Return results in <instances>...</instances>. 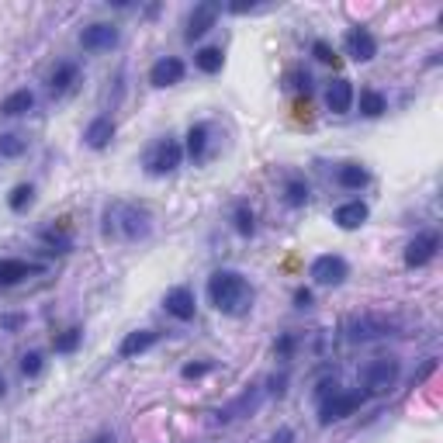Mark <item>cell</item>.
Instances as JSON below:
<instances>
[{"label": "cell", "instance_id": "1", "mask_svg": "<svg viewBox=\"0 0 443 443\" xmlns=\"http://www.w3.org/2000/svg\"><path fill=\"white\" fill-rule=\"evenodd\" d=\"M208 298L222 315H246L253 305V287L236 270H218L208 277Z\"/></svg>", "mask_w": 443, "mask_h": 443}, {"label": "cell", "instance_id": "2", "mask_svg": "<svg viewBox=\"0 0 443 443\" xmlns=\"http://www.w3.org/2000/svg\"><path fill=\"white\" fill-rule=\"evenodd\" d=\"M107 232H121L125 239L149 236V211L139 204H114L107 208Z\"/></svg>", "mask_w": 443, "mask_h": 443}, {"label": "cell", "instance_id": "3", "mask_svg": "<svg viewBox=\"0 0 443 443\" xmlns=\"http://www.w3.org/2000/svg\"><path fill=\"white\" fill-rule=\"evenodd\" d=\"M398 374H402V363H398L395 356H377V360H370V363L363 367V388H367V395H388V391L395 388Z\"/></svg>", "mask_w": 443, "mask_h": 443}, {"label": "cell", "instance_id": "4", "mask_svg": "<svg viewBox=\"0 0 443 443\" xmlns=\"http://www.w3.org/2000/svg\"><path fill=\"white\" fill-rule=\"evenodd\" d=\"M363 402H367V391H333V395L322 398V405H319V423L329 426V423H336V419H347V416H354Z\"/></svg>", "mask_w": 443, "mask_h": 443}, {"label": "cell", "instance_id": "5", "mask_svg": "<svg viewBox=\"0 0 443 443\" xmlns=\"http://www.w3.org/2000/svg\"><path fill=\"white\" fill-rule=\"evenodd\" d=\"M180 160H183V149H180L177 139H160L149 153H146V170L153 174V177H163V174H174L180 167Z\"/></svg>", "mask_w": 443, "mask_h": 443}, {"label": "cell", "instance_id": "6", "mask_svg": "<svg viewBox=\"0 0 443 443\" xmlns=\"http://www.w3.org/2000/svg\"><path fill=\"white\" fill-rule=\"evenodd\" d=\"M391 329H395V322H391V319H384V315H370V312H363V315H354V319L347 322V336H350L354 343L381 340V336H388Z\"/></svg>", "mask_w": 443, "mask_h": 443}, {"label": "cell", "instance_id": "7", "mask_svg": "<svg viewBox=\"0 0 443 443\" xmlns=\"http://www.w3.org/2000/svg\"><path fill=\"white\" fill-rule=\"evenodd\" d=\"M80 45H84L87 52H107V49L118 45V28L97 21V24H90V28L80 31Z\"/></svg>", "mask_w": 443, "mask_h": 443}, {"label": "cell", "instance_id": "8", "mask_svg": "<svg viewBox=\"0 0 443 443\" xmlns=\"http://www.w3.org/2000/svg\"><path fill=\"white\" fill-rule=\"evenodd\" d=\"M347 273H350V266H347L343 257H336V253H326V257H319V260L312 264L315 284H343Z\"/></svg>", "mask_w": 443, "mask_h": 443}, {"label": "cell", "instance_id": "9", "mask_svg": "<svg viewBox=\"0 0 443 443\" xmlns=\"http://www.w3.org/2000/svg\"><path fill=\"white\" fill-rule=\"evenodd\" d=\"M180 80H183V63H180L177 56H163V59H156L153 70H149V84H153V87H174Z\"/></svg>", "mask_w": 443, "mask_h": 443}, {"label": "cell", "instance_id": "10", "mask_svg": "<svg viewBox=\"0 0 443 443\" xmlns=\"http://www.w3.org/2000/svg\"><path fill=\"white\" fill-rule=\"evenodd\" d=\"M437 246H440L437 232H423V236H416V239L409 243V250H405V264L409 266H426L433 257H437Z\"/></svg>", "mask_w": 443, "mask_h": 443}, {"label": "cell", "instance_id": "11", "mask_svg": "<svg viewBox=\"0 0 443 443\" xmlns=\"http://www.w3.org/2000/svg\"><path fill=\"white\" fill-rule=\"evenodd\" d=\"M215 17H218V3L215 0H204V3H197L194 7V14H190V21H187V42H194V38H201L211 24H215Z\"/></svg>", "mask_w": 443, "mask_h": 443}, {"label": "cell", "instance_id": "12", "mask_svg": "<svg viewBox=\"0 0 443 443\" xmlns=\"http://www.w3.org/2000/svg\"><path fill=\"white\" fill-rule=\"evenodd\" d=\"M347 49H350V56L356 63H367V59L377 56V42H374V35L367 28H350L347 31Z\"/></svg>", "mask_w": 443, "mask_h": 443}, {"label": "cell", "instance_id": "13", "mask_svg": "<svg viewBox=\"0 0 443 443\" xmlns=\"http://www.w3.org/2000/svg\"><path fill=\"white\" fill-rule=\"evenodd\" d=\"M163 305H167V312L180 319V322H187V319H194V291L190 287H174V291H167V298H163Z\"/></svg>", "mask_w": 443, "mask_h": 443}, {"label": "cell", "instance_id": "14", "mask_svg": "<svg viewBox=\"0 0 443 443\" xmlns=\"http://www.w3.org/2000/svg\"><path fill=\"white\" fill-rule=\"evenodd\" d=\"M367 204L363 201H347V204H340L336 211H333V222L340 225V229H360L363 222H367Z\"/></svg>", "mask_w": 443, "mask_h": 443}, {"label": "cell", "instance_id": "15", "mask_svg": "<svg viewBox=\"0 0 443 443\" xmlns=\"http://www.w3.org/2000/svg\"><path fill=\"white\" fill-rule=\"evenodd\" d=\"M111 139H114V121H111V118H104V114H100V118H93V121L87 125V132H84V142H87L90 149H104Z\"/></svg>", "mask_w": 443, "mask_h": 443}, {"label": "cell", "instance_id": "16", "mask_svg": "<svg viewBox=\"0 0 443 443\" xmlns=\"http://www.w3.org/2000/svg\"><path fill=\"white\" fill-rule=\"evenodd\" d=\"M42 266L38 264H28V260H0V287H10L31 273H38Z\"/></svg>", "mask_w": 443, "mask_h": 443}, {"label": "cell", "instance_id": "17", "mask_svg": "<svg viewBox=\"0 0 443 443\" xmlns=\"http://www.w3.org/2000/svg\"><path fill=\"white\" fill-rule=\"evenodd\" d=\"M156 340H160V333H153V329H139V333H128V336L121 340L118 354H121V356H139V354H146V350H149Z\"/></svg>", "mask_w": 443, "mask_h": 443}, {"label": "cell", "instance_id": "18", "mask_svg": "<svg viewBox=\"0 0 443 443\" xmlns=\"http://www.w3.org/2000/svg\"><path fill=\"white\" fill-rule=\"evenodd\" d=\"M329 111H336V114H347L350 111V104H354V84L350 80H336L333 87H329Z\"/></svg>", "mask_w": 443, "mask_h": 443}, {"label": "cell", "instance_id": "19", "mask_svg": "<svg viewBox=\"0 0 443 443\" xmlns=\"http://www.w3.org/2000/svg\"><path fill=\"white\" fill-rule=\"evenodd\" d=\"M77 84V63H59L49 77V90L52 93H66V90Z\"/></svg>", "mask_w": 443, "mask_h": 443}, {"label": "cell", "instance_id": "20", "mask_svg": "<svg viewBox=\"0 0 443 443\" xmlns=\"http://www.w3.org/2000/svg\"><path fill=\"white\" fill-rule=\"evenodd\" d=\"M336 183L347 187V190H360V187L367 183V170H363L360 163H343V167L336 170Z\"/></svg>", "mask_w": 443, "mask_h": 443}, {"label": "cell", "instance_id": "21", "mask_svg": "<svg viewBox=\"0 0 443 443\" xmlns=\"http://www.w3.org/2000/svg\"><path fill=\"white\" fill-rule=\"evenodd\" d=\"M31 104H35L31 90H14L10 97L0 100V114H24V111H31Z\"/></svg>", "mask_w": 443, "mask_h": 443}, {"label": "cell", "instance_id": "22", "mask_svg": "<svg viewBox=\"0 0 443 443\" xmlns=\"http://www.w3.org/2000/svg\"><path fill=\"white\" fill-rule=\"evenodd\" d=\"M222 63H225V56H222V49H215V45H208V49L194 52V66H197L201 73H218V70H222Z\"/></svg>", "mask_w": 443, "mask_h": 443}, {"label": "cell", "instance_id": "23", "mask_svg": "<svg viewBox=\"0 0 443 443\" xmlns=\"http://www.w3.org/2000/svg\"><path fill=\"white\" fill-rule=\"evenodd\" d=\"M204 149H208V125H190L187 128V153L194 156V160H201L204 156Z\"/></svg>", "mask_w": 443, "mask_h": 443}, {"label": "cell", "instance_id": "24", "mask_svg": "<svg viewBox=\"0 0 443 443\" xmlns=\"http://www.w3.org/2000/svg\"><path fill=\"white\" fill-rule=\"evenodd\" d=\"M384 107H388L384 93H377V90H360V114L377 118V114H384Z\"/></svg>", "mask_w": 443, "mask_h": 443}, {"label": "cell", "instance_id": "25", "mask_svg": "<svg viewBox=\"0 0 443 443\" xmlns=\"http://www.w3.org/2000/svg\"><path fill=\"white\" fill-rule=\"evenodd\" d=\"M31 201H35V187H31V183H17V187L10 190V197H7L10 211H24Z\"/></svg>", "mask_w": 443, "mask_h": 443}, {"label": "cell", "instance_id": "26", "mask_svg": "<svg viewBox=\"0 0 443 443\" xmlns=\"http://www.w3.org/2000/svg\"><path fill=\"white\" fill-rule=\"evenodd\" d=\"M21 153H24V139H21V135H14V132H3V135H0V156L17 160Z\"/></svg>", "mask_w": 443, "mask_h": 443}, {"label": "cell", "instance_id": "27", "mask_svg": "<svg viewBox=\"0 0 443 443\" xmlns=\"http://www.w3.org/2000/svg\"><path fill=\"white\" fill-rule=\"evenodd\" d=\"M284 194H287V204H294V208H301V204L308 201V183H305V180H287V187H284Z\"/></svg>", "mask_w": 443, "mask_h": 443}, {"label": "cell", "instance_id": "28", "mask_svg": "<svg viewBox=\"0 0 443 443\" xmlns=\"http://www.w3.org/2000/svg\"><path fill=\"white\" fill-rule=\"evenodd\" d=\"M232 222H236V232H239V236H253V229H257V222H253V211H250L246 204H239V208H236Z\"/></svg>", "mask_w": 443, "mask_h": 443}, {"label": "cell", "instance_id": "29", "mask_svg": "<svg viewBox=\"0 0 443 443\" xmlns=\"http://www.w3.org/2000/svg\"><path fill=\"white\" fill-rule=\"evenodd\" d=\"M80 340H84V329L73 326V329H66L63 336H56V350H59V354H73V350L80 347Z\"/></svg>", "mask_w": 443, "mask_h": 443}, {"label": "cell", "instance_id": "30", "mask_svg": "<svg viewBox=\"0 0 443 443\" xmlns=\"http://www.w3.org/2000/svg\"><path fill=\"white\" fill-rule=\"evenodd\" d=\"M21 374H24V377L42 374V354H38V350H31V354L21 356Z\"/></svg>", "mask_w": 443, "mask_h": 443}, {"label": "cell", "instance_id": "31", "mask_svg": "<svg viewBox=\"0 0 443 443\" xmlns=\"http://www.w3.org/2000/svg\"><path fill=\"white\" fill-rule=\"evenodd\" d=\"M312 52H315V59H319V63H333V59H336V56H333V49H329V42H315V45H312Z\"/></svg>", "mask_w": 443, "mask_h": 443}, {"label": "cell", "instance_id": "32", "mask_svg": "<svg viewBox=\"0 0 443 443\" xmlns=\"http://www.w3.org/2000/svg\"><path fill=\"white\" fill-rule=\"evenodd\" d=\"M208 370H211V363H187L180 374H183V377H201V374H208Z\"/></svg>", "mask_w": 443, "mask_h": 443}, {"label": "cell", "instance_id": "33", "mask_svg": "<svg viewBox=\"0 0 443 443\" xmlns=\"http://www.w3.org/2000/svg\"><path fill=\"white\" fill-rule=\"evenodd\" d=\"M294 305H298V308H308V305H312V291H308V287H298V291H294Z\"/></svg>", "mask_w": 443, "mask_h": 443}, {"label": "cell", "instance_id": "34", "mask_svg": "<svg viewBox=\"0 0 443 443\" xmlns=\"http://www.w3.org/2000/svg\"><path fill=\"white\" fill-rule=\"evenodd\" d=\"M291 87H298V90H305V93H308V90H312L308 73H305V77H301V73H291Z\"/></svg>", "mask_w": 443, "mask_h": 443}, {"label": "cell", "instance_id": "35", "mask_svg": "<svg viewBox=\"0 0 443 443\" xmlns=\"http://www.w3.org/2000/svg\"><path fill=\"white\" fill-rule=\"evenodd\" d=\"M253 7H257L253 0H250V3H246V0H236V3H229V10H232V14H246V10H253Z\"/></svg>", "mask_w": 443, "mask_h": 443}, {"label": "cell", "instance_id": "36", "mask_svg": "<svg viewBox=\"0 0 443 443\" xmlns=\"http://www.w3.org/2000/svg\"><path fill=\"white\" fill-rule=\"evenodd\" d=\"M277 350H280V354H291V350H294V336H284V340L277 343Z\"/></svg>", "mask_w": 443, "mask_h": 443}, {"label": "cell", "instance_id": "37", "mask_svg": "<svg viewBox=\"0 0 443 443\" xmlns=\"http://www.w3.org/2000/svg\"><path fill=\"white\" fill-rule=\"evenodd\" d=\"M287 440H291V433H287V430H280V433L273 437V443H287Z\"/></svg>", "mask_w": 443, "mask_h": 443}, {"label": "cell", "instance_id": "38", "mask_svg": "<svg viewBox=\"0 0 443 443\" xmlns=\"http://www.w3.org/2000/svg\"><path fill=\"white\" fill-rule=\"evenodd\" d=\"M7 395V381H3V374H0V398Z\"/></svg>", "mask_w": 443, "mask_h": 443}, {"label": "cell", "instance_id": "39", "mask_svg": "<svg viewBox=\"0 0 443 443\" xmlns=\"http://www.w3.org/2000/svg\"><path fill=\"white\" fill-rule=\"evenodd\" d=\"M93 443H111V437H97V440Z\"/></svg>", "mask_w": 443, "mask_h": 443}]
</instances>
